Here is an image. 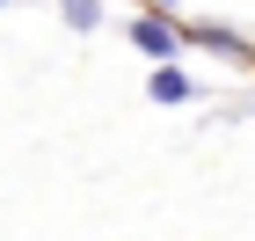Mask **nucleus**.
<instances>
[{
	"label": "nucleus",
	"instance_id": "obj_1",
	"mask_svg": "<svg viewBox=\"0 0 255 241\" xmlns=\"http://www.w3.org/2000/svg\"><path fill=\"white\" fill-rule=\"evenodd\" d=\"M146 95H153V102H190V80H182L175 66H160V73L146 80Z\"/></svg>",
	"mask_w": 255,
	"mask_h": 241
},
{
	"label": "nucleus",
	"instance_id": "obj_2",
	"mask_svg": "<svg viewBox=\"0 0 255 241\" xmlns=\"http://www.w3.org/2000/svg\"><path fill=\"white\" fill-rule=\"evenodd\" d=\"M131 37L146 44V51H175V29H168V22H138Z\"/></svg>",
	"mask_w": 255,
	"mask_h": 241
},
{
	"label": "nucleus",
	"instance_id": "obj_3",
	"mask_svg": "<svg viewBox=\"0 0 255 241\" xmlns=\"http://www.w3.org/2000/svg\"><path fill=\"white\" fill-rule=\"evenodd\" d=\"M66 22L73 29H95V0H66Z\"/></svg>",
	"mask_w": 255,
	"mask_h": 241
}]
</instances>
